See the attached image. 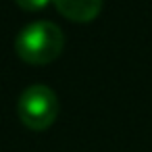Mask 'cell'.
I'll return each instance as SVG.
<instances>
[{"label": "cell", "mask_w": 152, "mask_h": 152, "mask_svg": "<svg viewBox=\"0 0 152 152\" xmlns=\"http://www.w3.org/2000/svg\"><path fill=\"white\" fill-rule=\"evenodd\" d=\"M54 4L71 21H92L102 9V0H54Z\"/></svg>", "instance_id": "obj_3"}, {"label": "cell", "mask_w": 152, "mask_h": 152, "mask_svg": "<svg viewBox=\"0 0 152 152\" xmlns=\"http://www.w3.org/2000/svg\"><path fill=\"white\" fill-rule=\"evenodd\" d=\"M58 98L52 88L44 83L27 86L17 98V115L21 123L34 131H42L54 123L58 117Z\"/></svg>", "instance_id": "obj_2"}, {"label": "cell", "mask_w": 152, "mask_h": 152, "mask_svg": "<svg viewBox=\"0 0 152 152\" xmlns=\"http://www.w3.org/2000/svg\"><path fill=\"white\" fill-rule=\"evenodd\" d=\"M15 2L25 11H40L50 2V0H15Z\"/></svg>", "instance_id": "obj_4"}, {"label": "cell", "mask_w": 152, "mask_h": 152, "mask_svg": "<svg viewBox=\"0 0 152 152\" xmlns=\"http://www.w3.org/2000/svg\"><path fill=\"white\" fill-rule=\"evenodd\" d=\"M65 48L63 29L48 19L23 25L15 38V52L29 65H48Z\"/></svg>", "instance_id": "obj_1"}]
</instances>
